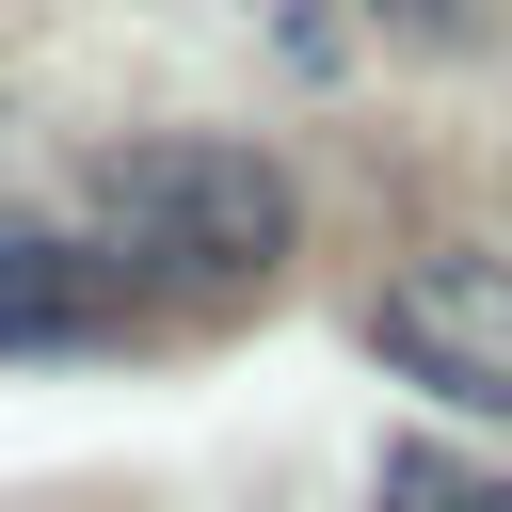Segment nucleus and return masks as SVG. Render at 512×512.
Returning a JSON list of instances; mask_svg holds the SVG:
<instances>
[{
    "mask_svg": "<svg viewBox=\"0 0 512 512\" xmlns=\"http://www.w3.org/2000/svg\"><path fill=\"white\" fill-rule=\"evenodd\" d=\"M368 512H512V480H480V464H448V448H384Z\"/></svg>",
    "mask_w": 512,
    "mask_h": 512,
    "instance_id": "nucleus-4",
    "label": "nucleus"
},
{
    "mask_svg": "<svg viewBox=\"0 0 512 512\" xmlns=\"http://www.w3.org/2000/svg\"><path fill=\"white\" fill-rule=\"evenodd\" d=\"M368 352L432 384L448 416H512V256H416L368 304Z\"/></svg>",
    "mask_w": 512,
    "mask_h": 512,
    "instance_id": "nucleus-2",
    "label": "nucleus"
},
{
    "mask_svg": "<svg viewBox=\"0 0 512 512\" xmlns=\"http://www.w3.org/2000/svg\"><path fill=\"white\" fill-rule=\"evenodd\" d=\"M96 208H112V256H128V272H160V288H272V272H288V240H304L288 160L208 144V128L112 144V160H96Z\"/></svg>",
    "mask_w": 512,
    "mask_h": 512,
    "instance_id": "nucleus-1",
    "label": "nucleus"
},
{
    "mask_svg": "<svg viewBox=\"0 0 512 512\" xmlns=\"http://www.w3.org/2000/svg\"><path fill=\"white\" fill-rule=\"evenodd\" d=\"M112 320H128V256H80V240L0 224V352H96Z\"/></svg>",
    "mask_w": 512,
    "mask_h": 512,
    "instance_id": "nucleus-3",
    "label": "nucleus"
}]
</instances>
